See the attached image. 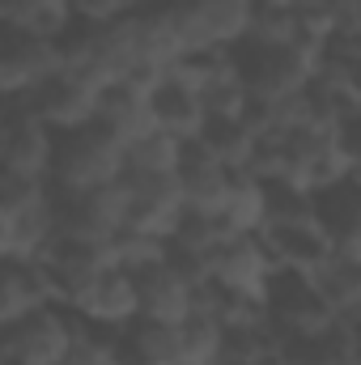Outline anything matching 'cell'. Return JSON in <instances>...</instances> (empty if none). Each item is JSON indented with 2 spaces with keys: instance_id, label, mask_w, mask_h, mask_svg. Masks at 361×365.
I'll list each match as a JSON object with an SVG mask.
<instances>
[{
  "instance_id": "5b68a950",
  "label": "cell",
  "mask_w": 361,
  "mask_h": 365,
  "mask_svg": "<svg viewBox=\"0 0 361 365\" xmlns=\"http://www.w3.org/2000/svg\"><path fill=\"white\" fill-rule=\"evenodd\" d=\"M268 323L280 340H306L327 331L340 314L327 302V293L315 284V276L302 272H276L268 289Z\"/></svg>"
},
{
  "instance_id": "4fadbf2b",
  "label": "cell",
  "mask_w": 361,
  "mask_h": 365,
  "mask_svg": "<svg viewBox=\"0 0 361 365\" xmlns=\"http://www.w3.org/2000/svg\"><path fill=\"white\" fill-rule=\"evenodd\" d=\"M56 217L60 230L111 242L123 230V182L98 187V191H56Z\"/></svg>"
},
{
  "instance_id": "f1b7e54d",
  "label": "cell",
  "mask_w": 361,
  "mask_h": 365,
  "mask_svg": "<svg viewBox=\"0 0 361 365\" xmlns=\"http://www.w3.org/2000/svg\"><path fill=\"white\" fill-rule=\"evenodd\" d=\"M315 284L327 293V302L336 306V314H349V310L361 306V264L345 259L340 251H336V259L323 272L315 276Z\"/></svg>"
},
{
  "instance_id": "7c38bea8",
  "label": "cell",
  "mask_w": 361,
  "mask_h": 365,
  "mask_svg": "<svg viewBox=\"0 0 361 365\" xmlns=\"http://www.w3.org/2000/svg\"><path fill=\"white\" fill-rule=\"evenodd\" d=\"M43 264L56 280V293H60V306H73L77 293L90 284L102 268H111V247L98 242V238H81V234H68V230H56V238L47 242L43 251Z\"/></svg>"
},
{
  "instance_id": "30bf717a",
  "label": "cell",
  "mask_w": 361,
  "mask_h": 365,
  "mask_svg": "<svg viewBox=\"0 0 361 365\" xmlns=\"http://www.w3.org/2000/svg\"><path fill=\"white\" fill-rule=\"evenodd\" d=\"M21 102H30V110H34L56 136H68V132H81V128L98 123L102 90L90 86L86 77H77V73L64 68V73H56L47 86H39L30 98H21Z\"/></svg>"
},
{
  "instance_id": "d590c367",
  "label": "cell",
  "mask_w": 361,
  "mask_h": 365,
  "mask_svg": "<svg viewBox=\"0 0 361 365\" xmlns=\"http://www.w3.org/2000/svg\"><path fill=\"white\" fill-rule=\"evenodd\" d=\"M276 365H289V361H276Z\"/></svg>"
},
{
  "instance_id": "1f68e13d",
  "label": "cell",
  "mask_w": 361,
  "mask_h": 365,
  "mask_svg": "<svg viewBox=\"0 0 361 365\" xmlns=\"http://www.w3.org/2000/svg\"><path fill=\"white\" fill-rule=\"evenodd\" d=\"M60 365H119V361H115V344H111V336L90 331L86 340L73 344V353H68Z\"/></svg>"
},
{
  "instance_id": "8fae6325",
  "label": "cell",
  "mask_w": 361,
  "mask_h": 365,
  "mask_svg": "<svg viewBox=\"0 0 361 365\" xmlns=\"http://www.w3.org/2000/svg\"><path fill=\"white\" fill-rule=\"evenodd\" d=\"M280 272L272 251L264 247L260 234H234L225 238L217 251H213V280L230 293H243V297H255V302H268L272 276Z\"/></svg>"
},
{
  "instance_id": "9c48e42d",
  "label": "cell",
  "mask_w": 361,
  "mask_h": 365,
  "mask_svg": "<svg viewBox=\"0 0 361 365\" xmlns=\"http://www.w3.org/2000/svg\"><path fill=\"white\" fill-rule=\"evenodd\" d=\"M73 310L86 319V327L98 336H119L141 319V289H136V272L128 268H102L90 284L77 293Z\"/></svg>"
},
{
  "instance_id": "ac0fdd59",
  "label": "cell",
  "mask_w": 361,
  "mask_h": 365,
  "mask_svg": "<svg viewBox=\"0 0 361 365\" xmlns=\"http://www.w3.org/2000/svg\"><path fill=\"white\" fill-rule=\"evenodd\" d=\"M98 123L128 149L136 145L141 136L158 132V119H153V93L136 90V86H111L102 90V102H98Z\"/></svg>"
},
{
  "instance_id": "9a60e30c",
  "label": "cell",
  "mask_w": 361,
  "mask_h": 365,
  "mask_svg": "<svg viewBox=\"0 0 361 365\" xmlns=\"http://www.w3.org/2000/svg\"><path fill=\"white\" fill-rule=\"evenodd\" d=\"M0 327L17 323L43 306H60L56 280L43 259H0Z\"/></svg>"
},
{
  "instance_id": "83f0119b",
  "label": "cell",
  "mask_w": 361,
  "mask_h": 365,
  "mask_svg": "<svg viewBox=\"0 0 361 365\" xmlns=\"http://www.w3.org/2000/svg\"><path fill=\"white\" fill-rule=\"evenodd\" d=\"M106 247H111V264H115V268H128V272H145V268L162 264L166 251H171V242H162V238H153V234H141V230H128V225H123Z\"/></svg>"
},
{
  "instance_id": "d4e9b609",
  "label": "cell",
  "mask_w": 361,
  "mask_h": 365,
  "mask_svg": "<svg viewBox=\"0 0 361 365\" xmlns=\"http://www.w3.org/2000/svg\"><path fill=\"white\" fill-rule=\"evenodd\" d=\"M183 153H187V140L158 128L136 145H128V175H179Z\"/></svg>"
},
{
  "instance_id": "4316f807",
  "label": "cell",
  "mask_w": 361,
  "mask_h": 365,
  "mask_svg": "<svg viewBox=\"0 0 361 365\" xmlns=\"http://www.w3.org/2000/svg\"><path fill=\"white\" fill-rule=\"evenodd\" d=\"M225 238H234V234H230V225H225V217H221V212L187 208V212H183V221H179V230H175V238H171V247L200 251V255H208V259H213V251H217Z\"/></svg>"
},
{
  "instance_id": "7a4b0ae2",
  "label": "cell",
  "mask_w": 361,
  "mask_h": 365,
  "mask_svg": "<svg viewBox=\"0 0 361 365\" xmlns=\"http://www.w3.org/2000/svg\"><path fill=\"white\" fill-rule=\"evenodd\" d=\"M234 68L243 77V86L260 98H293L302 93L323 68V47L315 43H260V38H243L230 47Z\"/></svg>"
},
{
  "instance_id": "cb8c5ba5",
  "label": "cell",
  "mask_w": 361,
  "mask_h": 365,
  "mask_svg": "<svg viewBox=\"0 0 361 365\" xmlns=\"http://www.w3.org/2000/svg\"><path fill=\"white\" fill-rule=\"evenodd\" d=\"M213 158H221L230 170H247V162H251V153H255V132L243 123V119H225V115H208V123H204V132L195 136Z\"/></svg>"
},
{
  "instance_id": "484cf974",
  "label": "cell",
  "mask_w": 361,
  "mask_h": 365,
  "mask_svg": "<svg viewBox=\"0 0 361 365\" xmlns=\"http://www.w3.org/2000/svg\"><path fill=\"white\" fill-rule=\"evenodd\" d=\"M179 336H183V365H217L221 349H225V323L195 310L187 323H179Z\"/></svg>"
},
{
  "instance_id": "ba28073f",
  "label": "cell",
  "mask_w": 361,
  "mask_h": 365,
  "mask_svg": "<svg viewBox=\"0 0 361 365\" xmlns=\"http://www.w3.org/2000/svg\"><path fill=\"white\" fill-rule=\"evenodd\" d=\"M119 182H123V225L171 242L187 212L179 175H123Z\"/></svg>"
},
{
  "instance_id": "8d00e7d4",
  "label": "cell",
  "mask_w": 361,
  "mask_h": 365,
  "mask_svg": "<svg viewBox=\"0 0 361 365\" xmlns=\"http://www.w3.org/2000/svg\"><path fill=\"white\" fill-rule=\"evenodd\" d=\"M357 365H361V361H357Z\"/></svg>"
},
{
  "instance_id": "44dd1931",
  "label": "cell",
  "mask_w": 361,
  "mask_h": 365,
  "mask_svg": "<svg viewBox=\"0 0 361 365\" xmlns=\"http://www.w3.org/2000/svg\"><path fill=\"white\" fill-rule=\"evenodd\" d=\"M289 365H357L361 361V340L345 319H336L327 331L306 336V340H285Z\"/></svg>"
},
{
  "instance_id": "ffe728a7",
  "label": "cell",
  "mask_w": 361,
  "mask_h": 365,
  "mask_svg": "<svg viewBox=\"0 0 361 365\" xmlns=\"http://www.w3.org/2000/svg\"><path fill=\"white\" fill-rule=\"evenodd\" d=\"M0 26L60 43L77 26V17H73V0H0Z\"/></svg>"
},
{
  "instance_id": "6da1fadb",
  "label": "cell",
  "mask_w": 361,
  "mask_h": 365,
  "mask_svg": "<svg viewBox=\"0 0 361 365\" xmlns=\"http://www.w3.org/2000/svg\"><path fill=\"white\" fill-rule=\"evenodd\" d=\"M56 230L60 217L51 182L0 175V259H43Z\"/></svg>"
},
{
  "instance_id": "e0dca14e",
  "label": "cell",
  "mask_w": 361,
  "mask_h": 365,
  "mask_svg": "<svg viewBox=\"0 0 361 365\" xmlns=\"http://www.w3.org/2000/svg\"><path fill=\"white\" fill-rule=\"evenodd\" d=\"M234 175L221 158H213L200 140H187V153H183L179 166V187L187 208H200V212H221L225 200H230V187H234Z\"/></svg>"
},
{
  "instance_id": "8992f818",
  "label": "cell",
  "mask_w": 361,
  "mask_h": 365,
  "mask_svg": "<svg viewBox=\"0 0 361 365\" xmlns=\"http://www.w3.org/2000/svg\"><path fill=\"white\" fill-rule=\"evenodd\" d=\"M60 136L30 110V102H4V132H0V175L17 179H47L56 166Z\"/></svg>"
},
{
  "instance_id": "836d02e7",
  "label": "cell",
  "mask_w": 361,
  "mask_h": 365,
  "mask_svg": "<svg viewBox=\"0 0 361 365\" xmlns=\"http://www.w3.org/2000/svg\"><path fill=\"white\" fill-rule=\"evenodd\" d=\"M345 77H349V90H353V98H357V106H361V60L345 68Z\"/></svg>"
},
{
  "instance_id": "f546056e",
  "label": "cell",
  "mask_w": 361,
  "mask_h": 365,
  "mask_svg": "<svg viewBox=\"0 0 361 365\" xmlns=\"http://www.w3.org/2000/svg\"><path fill=\"white\" fill-rule=\"evenodd\" d=\"M306 221H319L315 195L302 191L298 182H268V225H306Z\"/></svg>"
},
{
  "instance_id": "3957f363",
  "label": "cell",
  "mask_w": 361,
  "mask_h": 365,
  "mask_svg": "<svg viewBox=\"0 0 361 365\" xmlns=\"http://www.w3.org/2000/svg\"><path fill=\"white\" fill-rule=\"evenodd\" d=\"M90 327L73 306H43L17 323L0 327V361L13 365H60Z\"/></svg>"
},
{
  "instance_id": "277c9868",
  "label": "cell",
  "mask_w": 361,
  "mask_h": 365,
  "mask_svg": "<svg viewBox=\"0 0 361 365\" xmlns=\"http://www.w3.org/2000/svg\"><path fill=\"white\" fill-rule=\"evenodd\" d=\"M128 175V149L102 128L90 123L81 132L60 136L56 145V166H51V187L56 191H98Z\"/></svg>"
},
{
  "instance_id": "603a6c76",
  "label": "cell",
  "mask_w": 361,
  "mask_h": 365,
  "mask_svg": "<svg viewBox=\"0 0 361 365\" xmlns=\"http://www.w3.org/2000/svg\"><path fill=\"white\" fill-rule=\"evenodd\" d=\"M315 217H319V225H323L336 242L349 238V234H357L361 230V175L336 182V187H327V191H319V195H315Z\"/></svg>"
},
{
  "instance_id": "2e32d148",
  "label": "cell",
  "mask_w": 361,
  "mask_h": 365,
  "mask_svg": "<svg viewBox=\"0 0 361 365\" xmlns=\"http://www.w3.org/2000/svg\"><path fill=\"white\" fill-rule=\"evenodd\" d=\"M136 289H141V319H153V323H187L195 314V289L200 284H191L171 259L136 272Z\"/></svg>"
},
{
  "instance_id": "7402d4cb",
  "label": "cell",
  "mask_w": 361,
  "mask_h": 365,
  "mask_svg": "<svg viewBox=\"0 0 361 365\" xmlns=\"http://www.w3.org/2000/svg\"><path fill=\"white\" fill-rule=\"evenodd\" d=\"M221 217H225L230 234H264V225H268V182L238 170Z\"/></svg>"
},
{
  "instance_id": "5bb4252c",
  "label": "cell",
  "mask_w": 361,
  "mask_h": 365,
  "mask_svg": "<svg viewBox=\"0 0 361 365\" xmlns=\"http://www.w3.org/2000/svg\"><path fill=\"white\" fill-rule=\"evenodd\" d=\"M260 238L272 251V259H276L280 272L319 276L336 259V238L319 221H306V225H268Z\"/></svg>"
},
{
  "instance_id": "d6986e66",
  "label": "cell",
  "mask_w": 361,
  "mask_h": 365,
  "mask_svg": "<svg viewBox=\"0 0 361 365\" xmlns=\"http://www.w3.org/2000/svg\"><path fill=\"white\" fill-rule=\"evenodd\" d=\"M153 119H158L162 132H171L179 140H195L208 123V110H204V98H200L195 86L166 73V81L153 90Z\"/></svg>"
},
{
  "instance_id": "52a82bcc",
  "label": "cell",
  "mask_w": 361,
  "mask_h": 365,
  "mask_svg": "<svg viewBox=\"0 0 361 365\" xmlns=\"http://www.w3.org/2000/svg\"><path fill=\"white\" fill-rule=\"evenodd\" d=\"M56 73H64V47L56 38L0 30V93H4V102L30 98Z\"/></svg>"
},
{
  "instance_id": "4dcf8cb0",
  "label": "cell",
  "mask_w": 361,
  "mask_h": 365,
  "mask_svg": "<svg viewBox=\"0 0 361 365\" xmlns=\"http://www.w3.org/2000/svg\"><path fill=\"white\" fill-rule=\"evenodd\" d=\"M136 9H141V0H73L77 26H90V30H106V26L123 21Z\"/></svg>"
},
{
  "instance_id": "d6a6232c",
  "label": "cell",
  "mask_w": 361,
  "mask_h": 365,
  "mask_svg": "<svg viewBox=\"0 0 361 365\" xmlns=\"http://www.w3.org/2000/svg\"><path fill=\"white\" fill-rule=\"evenodd\" d=\"M340 149L349 153L353 170L361 175V110L353 115V119H345V123H340Z\"/></svg>"
},
{
  "instance_id": "e575fe53",
  "label": "cell",
  "mask_w": 361,
  "mask_h": 365,
  "mask_svg": "<svg viewBox=\"0 0 361 365\" xmlns=\"http://www.w3.org/2000/svg\"><path fill=\"white\" fill-rule=\"evenodd\" d=\"M0 365H13V361H0Z\"/></svg>"
}]
</instances>
